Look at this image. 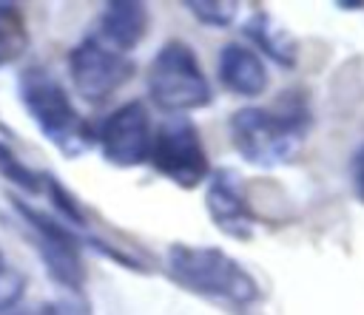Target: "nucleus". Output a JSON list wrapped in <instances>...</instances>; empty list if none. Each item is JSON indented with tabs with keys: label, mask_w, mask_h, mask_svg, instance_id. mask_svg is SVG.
<instances>
[{
	"label": "nucleus",
	"mask_w": 364,
	"mask_h": 315,
	"mask_svg": "<svg viewBox=\"0 0 364 315\" xmlns=\"http://www.w3.org/2000/svg\"><path fill=\"white\" fill-rule=\"evenodd\" d=\"M310 102L301 91H287L273 108L242 105L228 119L233 150L259 170H273L293 162L310 133Z\"/></svg>",
	"instance_id": "f257e3e1"
},
{
	"label": "nucleus",
	"mask_w": 364,
	"mask_h": 315,
	"mask_svg": "<svg viewBox=\"0 0 364 315\" xmlns=\"http://www.w3.org/2000/svg\"><path fill=\"white\" fill-rule=\"evenodd\" d=\"M162 270L185 292H193L208 301H219L225 306L242 309V306H253L262 298V287L256 275L222 247L173 241L165 250Z\"/></svg>",
	"instance_id": "f03ea898"
},
{
	"label": "nucleus",
	"mask_w": 364,
	"mask_h": 315,
	"mask_svg": "<svg viewBox=\"0 0 364 315\" xmlns=\"http://www.w3.org/2000/svg\"><path fill=\"white\" fill-rule=\"evenodd\" d=\"M17 99L43 139L65 159H77L97 145V128H91L65 85L48 68L28 65L17 79Z\"/></svg>",
	"instance_id": "7ed1b4c3"
},
{
	"label": "nucleus",
	"mask_w": 364,
	"mask_h": 315,
	"mask_svg": "<svg viewBox=\"0 0 364 315\" xmlns=\"http://www.w3.org/2000/svg\"><path fill=\"white\" fill-rule=\"evenodd\" d=\"M9 204L14 210V219L20 221L23 236L28 238L37 258L43 261L48 278L71 292H82L88 281V267L82 255L85 238L74 227H68L63 219H57L54 213H46L23 201L20 196H9Z\"/></svg>",
	"instance_id": "20e7f679"
},
{
	"label": "nucleus",
	"mask_w": 364,
	"mask_h": 315,
	"mask_svg": "<svg viewBox=\"0 0 364 315\" xmlns=\"http://www.w3.org/2000/svg\"><path fill=\"white\" fill-rule=\"evenodd\" d=\"M148 96L156 108L173 114H188L208 108L213 102L210 79L185 40H165L154 54L145 74Z\"/></svg>",
	"instance_id": "39448f33"
},
{
	"label": "nucleus",
	"mask_w": 364,
	"mask_h": 315,
	"mask_svg": "<svg viewBox=\"0 0 364 315\" xmlns=\"http://www.w3.org/2000/svg\"><path fill=\"white\" fill-rule=\"evenodd\" d=\"M148 165L159 179H168L182 190H196L213 173L205 139L196 122L185 114H173L154 128Z\"/></svg>",
	"instance_id": "423d86ee"
},
{
	"label": "nucleus",
	"mask_w": 364,
	"mask_h": 315,
	"mask_svg": "<svg viewBox=\"0 0 364 315\" xmlns=\"http://www.w3.org/2000/svg\"><path fill=\"white\" fill-rule=\"evenodd\" d=\"M136 74V62L102 43L97 34L82 37L68 51V79L80 99L100 105L125 88Z\"/></svg>",
	"instance_id": "0eeeda50"
},
{
	"label": "nucleus",
	"mask_w": 364,
	"mask_h": 315,
	"mask_svg": "<svg viewBox=\"0 0 364 315\" xmlns=\"http://www.w3.org/2000/svg\"><path fill=\"white\" fill-rule=\"evenodd\" d=\"M97 145L111 167L131 170L145 165L154 145V122L148 105L142 99H131L114 108L97 128Z\"/></svg>",
	"instance_id": "6e6552de"
},
{
	"label": "nucleus",
	"mask_w": 364,
	"mask_h": 315,
	"mask_svg": "<svg viewBox=\"0 0 364 315\" xmlns=\"http://www.w3.org/2000/svg\"><path fill=\"white\" fill-rule=\"evenodd\" d=\"M205 210L213 227L236 241H250L256 233V210L245 193V182L233 167H219L210 173L205 187Z\"/></svg>",
	"instance_id": "1a4fd4ad"
},
{
	"label": "nucleus",
	"mask_w": 364,
	"mask_h": 315,
	"mask_svg": "<svg viewBox=\"0 0 364 315\" xmlns=\"http://www.w3.org/2000/svg\"><path fill=\"white\" fill-rule=\"evenodd\" d=\"M216 74H219V82L225 85V91H230L242 99L262 96L267 91V82H270V74H267L262 54H256L250 45L236 43V40L225 43L219 48Z\"/></svg>",
	"instance_id": "9d476101"
},
{
	"label": "nucleus",
	"mask_w": 364,
	"mask_h": 315,
	"mask_svg": "<svg viewBox=\"0 0 364 315\" xmlns=\"http://www.w3.org/2000/svg\"><path fill=\"white\" fill-rule=\"evenodd\" d=\"M151 28V11L139 0H111L105 3L97 26V37L111 48L131 54L139 48Z\"/></svg>",
	"instance_id": "9b49d317"
},
{
	"label": "nucleus",
	"mask_w": 364,
	"mask_h": 315,
	"mask_svg": "<svg viewBox=\"0 0 364 315\" xmlns=\"http://www.w3.org/2000/svg\"><path fill=\"white\" fill-rule=\"evenodd\" d=\"M242 34L253 43V51L273 60L282 68H293L299 62V43L290 31H284L267 11H253L245 26Z\"/></svg>",
	"instance_id": "f8f14e48"
},
{
	"label": "nucleus",
	"mask_w": 364,
	"mask_h": 315,
	"mask_svg": "<svg viewBox=\"0 0 364 315\" xmlns=\"http://www.w3.org/2000/svg\"><path fill=\"white\" fill-rule=\"evenodd\" d=\"M28 51V23L17 3L0 0V68L17 62Z\"/></svg>",
	"instance_id": "ddd939ff"
},
{
	"label": "nucleus",
	"mask_w": 364,
	"mask_h": 315,
	"mask_svg": "<svg viewBox=\"0 0 364 315\" xmlns=\"http://www.w3.org/2000/svg\"><path fill=\"white\" fill-rule=\"evenodd\" d=\"M0 176L20 193L26 196H43L46 193V170H34L31 165H26L17 150L0 139Z\"/></svg>",
	"instance_id": "4468645a"
},
{
	"label": "nucleus",
	"mask_w": 364,
	"mask_h": 315,
	"mask_svg": "<svg viewBox=\"0 0 364 315\" xmlns=\"http://www.w3.org/2000/svg\"><path fill=\"white\" fill-rule=\"evenodd\" d=\"M43 196L48 199L51 213H54L57 219H63L68 227H85V224H88L80 199H77L60 179H54L48 170H46V193H43Z\"/></svg>",
	"instance_id": "2eb2a0df"
},
{
	"label": "nucleus",
	"mask_w": 364,
	"mask_h": 315,
	"mask_svg": "<svg viewBox=\"0 0 364 315\" xmlns=\"http://www.w3.org/2000/svg\"><path fill=\"white\" fill-rule=\"evenodd\" d=\"M185 9L193 14L196 23L210 28H228L239 17L236 0H185Z\"/></svg>",
	"instance_id": "dca6fc26"
},
{
	"label": "nucleus",
	"mask_w": 364,
	"mask_h": 315,
	"mask_svg": "<svg viewBox=\"0 0 364 315\" xmlns=\"http://www.w3.org/2000/svg\"><path fill=\"white\" fill-rule=\"evenodd\" d=\"M23 292H26V278L14 267H9L0 275V312H14Z\"/></svg>",
	"instance_id": "f3484780"
},
{
	"label": "nucleus",
	"mask_w": 364,
	"mask_h": 315,
	"mask_svg": "<svg viewBox=\"0 0 364 315\" xmlns=\"http://www.w3.org/2000/svg\"><path fill=\"white\" fill-rule=\"evenodd\" d=\"M350 184H353V196L364 204V142L350 156Z\"/></svg>",
	"instance_id": "a211bd4d"
},
{
	"label": "nucleus",
	"mask_w": 364,
	"mask_h": 315,
	"mask_svg": "<svg viewBox=\"0 0 364 315\" xmlns=\"http://www.w3.org/2000/svg\"><path fill=\"white\" fill-rule=\"evenodd\" d=\"M37 315H88V309L77 301H54V304H46L37 309Z\"/></svg>",
	"instance_id": "6ab92c4d"
},
{
	"label": "nucleus",
	"mask_w": 364,
	"mask_h": 315,
	"mask_svg": "<svg viewBox=\"0 0 364 315\" xmlns=\"http://www.w3.org/2000/svg\"><path fill=\"white\" fill-rule=\"evenodd\" d=\"M361 6H364L361 0H353V3H350V0H344V3H338V9H361Z\"/></svg>",
	"instance_id": "aec40b11"
},
{
	"label": "nucleus",
	"mask_w": 364,
	"mask_h": 315,
	"mask_svg": "<svg viewBox=\"0 0 364 315\" xmlns=\"http://www.w3.org/2000/svg\"><path fill=\"white\" fill-rule=\"evenodd\" d=\"M9 270V264H6V255H3V250H0V275Z\"/></svg>",
	"instance_id": "412c9836"
},
{
	"label": "nucleus",
	"mask_w": 364,
	"mask_h": 315,
	"mask_svg": "<svg viewBox=\"0 0 364 315\" xmlns=\"http://www.w3.org/2000/svg\"><path fill=\"white\" fill-rule=\"evenodd\" d=\"M0 315H28V312H0ZM37 315V312H34Z\"/></svg>",
	"instance_id": "4be33fe9"
},
{
	"label": "nucleus",
	"mask_w": 364,
	"mask_h": 315,
	"mask_svg": "<svg viewBox=\"0 0 364 315\" xmlns=\"http://www.w3.org/2000/svg\"><path fill=\"white\" fill-rule=\"evenodd\" d=\"M0 131H3V133H9V128H6V125H3V122H0Z\"/></svg>",
	"instance_id": "5701e85b"
}]
</instances>
